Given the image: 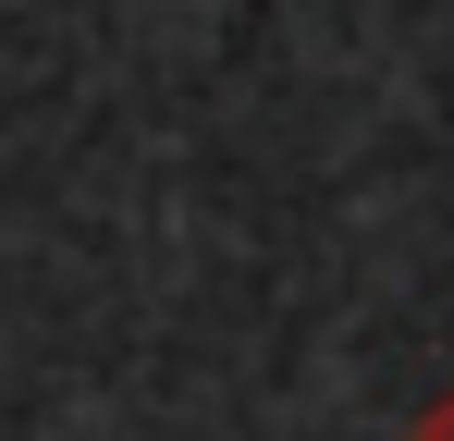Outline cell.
I'll return each mask as SVG.
<instances>
[{
	"instance_id": "6da1fadb",
	"label": "cell",
	"mask_w": 454,
	"mask_h": 441,
	"mask_svg": "<svg viewBox=\"0 0 454 441\" xmlns=\"http://www.w3.org/2000/svg\"><path fill=\"white\" fill-rule=\"evenodd\" d=\"M418 441H454V392H442V405H430V417H418Z\"/></svg>"
}]
</instances>
